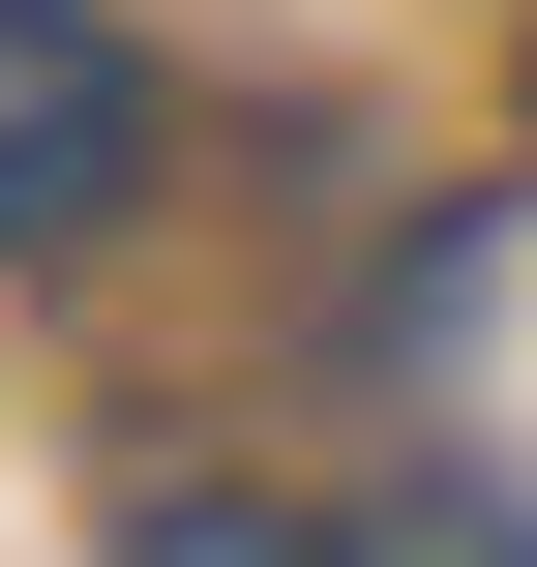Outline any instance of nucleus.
Masks as SVG:
<instances>
[{"label":"nucleus","mask_w":537,"mask_h":567,"mask_svg":"<svg viewBox=\"0 0 537 567\" xmlns=\"http://www.w3.org/2000/svg\"><path fill=\"white\" fill-rule=\"evenodd\" d=\"M120 179H149V60L90 0H0V239H90Z\"/></svg>","instance_id":"nucleus-1"},{"label":"nucleus","mask_w":537,"mask_h":567,"mask_svg":"<svg viewBox=\"0 0 537 567\" xmlns=\"http://www.w3.org/2000/svg\"><path fill=\"white\" fill-rule=\"evenodd\" d=\"M120 567H359V538H299V508H239V478H120Z\"/></svg>","instance_id":"nucleus-2"}]
</instances>
